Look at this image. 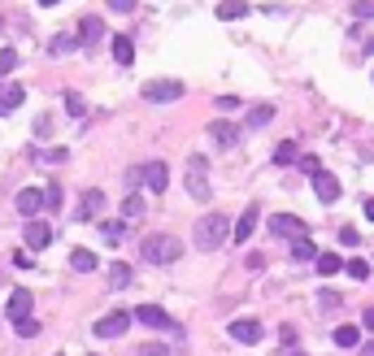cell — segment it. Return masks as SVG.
Instances as JSON below:
<instances>
[{
    "mask_svg": "<svg viewBox=\"0 0 374 356\" xmlns=\"http://www.w3.org/2000/svg\"><path fill=\"white\" fill-rule=\"evenodd\" d=\"M227 235H231V222L222 217V213H205L201 222H196V231H192V239H196V248H201V252L222 248V243H227Z\"/></svg>",
    "mask_w": 374,
    "mask_h": 356,
    "instance_id": "cell-1",
    "label": "cell"
},
{
    "mask_svg": "<svg viewBox=\"0 0 374 356\" xmlns=\"http://www.w3.org/2000/svg\"><path fill=\"white\" fill-rule=\"evenodd\" d=\"M139 252H144L148 265H174V261L183 257V243L174 239V235H148V239L139 243Z\"/></svg>",
    "mask_w": 374,
    "mask_h": 356,
    "instance_id": "cell-2",
    "label": "cell"
},
{
    "mask_svg": "<svg viewBox=\"0 0 374 356\" xmlns=\"http://www.w3.org/2000/svg\"><path fill=\"white\" fill-rule=\"evenodd\" d=\"M270 235H279V239H309V226L305 217H296V213H274L270 217Z\"/></svg>",
    "mask_w": 374,
    "mask_h": 356,
    "instance_id": "cell-3",
    "label": "cell"
},
{
    "mask_svg": "<svg viewBox=\"0 0 374 356\" xmlns=\"http://www.w3.org/2000/svg\"><path fill=\"white\" fill-rule=\"evenodd\" d=\"M209 165H205V157H187V196L192 200H209V174H205Z\"/></svg>",
    "mask_w": 374,
    "mask_h": 356,
    "instance_id": "cell-4",
    "label": "cell"
},
{
    "mask_svg": "<svg viewBox=\"0 0 374 356\" xmlns=\"http://www.w3.org/2000/svg\"><path fill=\"white\" fill-rule=\"evenodd\" d=\"M144 100H153V105H170V100H179L183 96V83L179 79H153V83H144L139 87Z\"/></svg>",
    "mask_w": 374,
    "mask_h": 356,
    "instance_id": "cell-5",
    "label": "cell"
},
{
    "mask_svg": "<svg viewBox=\"0 0 374 356\" xmlns=\"http://www.w3.org/2000/svg\"><path fill=\"white\" fill-rule=\"evenodd\" d=\"M131 317L135 313H127V309L105 313L101 322H96V339H122V335H127V326H131Z\"/></svg>",
    "mask_w": 374,
    "mask_h": 356,
    "instance_id": "cell-6",
    "label": "cell"
},
{
    "mask_svg": "<svg viewBox=\"0 0 374 356\" xmlns=\"http://www.w3.org/2000/svg\"><path fill=\"white\" fill-rule=\"evenodd\" d=\"M139 183H144L148 191H166V187H170V165H166V161H144V165H139Z\"/></svg>",
    "mask_w": 374,
    "mask_h": 356,
    "instance_id": "cell-7",
    "label": "cell"
},
{
    "mask_svg": "<svg viewBox=\"0 0 374 356\" xmlns=\"http://www.w3.org/2000/svg\"><path fill=\"white\" fill-rule=\"evenodd\" d=\"M22 239H27V248L31 252H44L48 243H53V226H48V222H27V231H22Z\"/></svg>",
    "mask_w": 374,
    "mask_h": 356,
    "instance_id": "cell-8",
    "label": "cell"
},
{
    "mask_svg": "<svg viewBox=\"0 0 374 356\" xmlns=\"http://www.w3.org/2000/svg\"><path fill=\"white\" fill-rule=\"evenodd\" d=\"M313 191H318L322 205H335V200H339V178H335L331 170H318V174H313Z\"/></svg>",
    "mask_w": 374,
    "mask_h": 356,
    "instance_id": "cell-9",
    "label": "cell"
},
{
    "mask_svg": "<svg viewBox=\"0 0 374 356\" xmlns=\"http://www.w3.org/2000/svg\"><path fill=\"white\" fill-rule=\"evenodd\" d=\"M13 205H18V213L27 217V222H35V213L44 209V191H39V187H22Z\"/></svg>",
    "mask_w": 374,
    "mask_h": 356,
    "instance_id": "cell-10",
    "label": "cell"
},
{
    "mask_svg": "<svg viewBox=\"0 0 374 356\" xmlns=\"http://www.w3.org/2000/svg\"><path fill=\"white\" fill-rule=\"evenodd\" d=\"M31 309H35L31 291H27V287H18V291L9 295V309H5V313H9V322L18 326V322H27V317H31Z\"/></svg>",
    "mask_w": 374,
    "mask_h": 356,
    "instance_id": "cell-11",
    "label": "cell"
},
{
    "mask_svg": "<svg viewBox=\"0 0 374 356\" xmlns=\"http://www.w3.org/2000/svg\"><path fill=\"white\" fill-rule=\"evenodd\" d=\"M227 330L235 343H261V322H253V317H235Z\"/></svg>",
    "mask_w": 374,
    "mask_h": 356,
    "instance_id": "cell-12",
    "label": "cell"
},
{
    "mask_svg": "<svg viewBox=\"0 0 374 356\" xmlns=\"http://www.w3.org/2000/svg\"><path fill=\"white\" fill-rule=\"evenodd\" d=\"M135 322H144V326H153V330H174L170 313H166V309H157V304H139V309H135Z\"/></svg>",
    "mask_w": 374,
    "mask_h": 356,
    "instance_id": "cell-13",
    "label": "cell"
},
{
    "mask_svg": "<svg viewBox=\"0 0 374 356\" xmlns=\"http://www.w3.org/2000/svg\"><path fill=\"white\" fill-rule=\"evenodd\" d=\"M209 135H213V144H218V148H235V144H239V126L218 117V122L209 126Z\"/></svg>",
    "mask_w": 374,
    "mask_h": 356,
    "instance_id": "cell-14",
    "label": "cell"
},
{
    "mask_svg": "<svg viewBox=\"0 0 374 356\" xmlns=\"http://www.w3.org/2000/svg\"><path fill=\"white\" fill-rule=\"evenodd\" d=\"M101 205H105V191H96V187H87V191L79 196V217H83V222H92L96 213H101Z\"/></svg>",
    "mask_w": 374,
    "mask_h": 356,
    "instance_id": "cell-15",
    "label": "cell"
},
{
    "mask_svg": "<svg viewBox=\"0 0 374 356\" xmlns=\"http://www.w3.org/2000/svg\"><path fill=\"white\" fill-rule=\"evenodd\" d=\"M27 100V91H22L18 83H9V87H0V117H9V113H18V105Z\"/></svg>",
    "mask_w": 374,
    "mask_h": 356,
    "instance_id": "cell-16",
    "label": "cell"
},
{
    "mask_svg": "<svg viewBox=\"0 0 374 356\" xmlns=\"http://www.w3.org/2000/svg\"><path fill=\"white\" fill-rule=\"evenodd\" d=\"M253 231H257V205H248V209L239 213V222L231 226V239H239V243H244V239L253 235Z\"/></svg>",
    "mask_w": 374,
    "mask_h": 356,
    "instance_id": "cell-17",
    "label": "cell"
},
{
    "mask_svg": "<svg viewBox=\"0 0 374 356\" xmlns=\"http://www.w3.org/2000/svg\"><path fill=\"white\" fill-rule=\"evenodd\" d=\"M113 61L118 65H135V39L131 35H113Z\"/></svg>",
    "mask_w": 374,
    "mask_h": 356,
    "instance_id": "cell-18",
    "label": "cell"
},
{
    "mask_svg": "<svg viewBox=\"0 0 374 356\" xmlns=\"http://www.w3.org/2000/svg\"><path fill=\"white\" fill-rule=\"evenodd\" d=\"M96 265H101V261H96V252H87V248H74V252H70V269H79V274H92Z\"/></svg>",
    "mask_w": 374,
    "mask_h": 356,
    "instance_id": "cell-19",
    "label": "cell"
},
{
    "mask_svg": "<svg viewBox=\"0 0 374 356\" xmlns=\"http://www.w3.org/2000/svg\"><path fill=\"white\" fill-rule=\"evenodd\" d=\"M109 287H113V291L131 287V265H127V261H113V265H109Z\"/></svg>",
    "mask_w": 374,
    "mask_h": 356,
    "instance_id": "cell-20",
    "label": "cell"
},
{
    "mask_svg": "<svg viewBox=\"0 0 374 356\" xmlns=\"http://www.w3.org/2000/svg\"><path fill=\"white\" fill-rule=\"evenodd\" d=\"M292 161H301V148H296V139H283L274 148V165H292Z\"/></svg>",
    "mask_w": 374,
    "mask_h": 356,
    "instance_id": "cell-21",
    "label": "cell"
},
{
    "mask_svg": "<svg viewBox=\"0 0 374 356\" xmlns=\"http://www.w3.org/2000/svg\"><path fill=\"white\" fill-rule=\"evenodd\" d=\"M331 339H335V348H357V343H361V330H357V326H335Z\"/></svg>",
    "mask_w": 374,
    "mask_h": 356,
    "instance_id": "cell-22",
    "label": "cell"
},
{
    "mask_svg": "<svg viewBox=\"0 0 374 356\" xmlns=\"http://www.w3.org/2000/svg\"><path fill=\"white\" fill-rule=\"evenodd\" d=\"M139 217H144V200H139V191H131L122 200V222H139Z\"/></svg>",
    "mask_w": 374,
    "mask_h": 356,
    "instance_id": "cell-23",
    "label": "cell"
},
{
    "mask_svg": "<svg viewBox=\"0 0 374 356\" xmlns=\"http://www.w3.org/2000/svg\"><path fill=\"white\" fill-rule=\"evenodd\" d=\"M101 31H105V27H101L96 18H83V27H79V44H83V48H92L96 39H101Z\"/></svg>",
    "mask_w": 374,
    "mask_h": 356,
    "instance_id": "cell-24",
    "label": "cell"
},
{
    "mask_svg": "<svg viewBox=\"0 0 374 356\" xmlns=\"http://www.w3.org/2000/svg\"><path fill=\"white\" fill-rule=\"evenodd\" d=\"M101 239L105 243H122L127 239V222H101Z\"/></svg>",
    "mask_w": 374,
    "mask_h": 356,
    "instance_id": "cell-25",
    "label": "cell"
},
{
    "mask_svg": "<svg viewBox=\"0 0 374 356\" xmlns=\"http://www.w3.org/2000/svg\"><path fill=\"white\" fill-rule=\"evenodd\" d=\"M244 13H248L244 0H222V5H218V18H222V22H235V18H244Z\"/></svg>",
    "mask_w": 374,
    "mask_h": 356,
    "instance_id": "cell-26",
    "label": "cell"
},
{
    "mask_svg": "<svg viewBox=\"0 0 374 356\" xmlns=\"http://www.w3.org/2000/svg\"><path fill=\"white\" fill-rule=\"evenodd\" d=\"M292 257H296V261H318L313 239H296V243H292Z\"/></svg>",
    "mask_w": 374,
    "mask_h": 356,
    "instance_id": "cell-27",
    "label": "cell"
},
{
    "mask_svg": "<svg viewBox=\"0 0 374 356\" xmlns=\"http://www.w3.org/2000/svg\"><path fill=\"white\" fill-rule=\"evenodd\" d=\"M274 117V105H253V109H248V126H253V131H257V126H266Z\"/></svg>",
    "mask_w": 374,
    "mask_h": 356,
    "instance_id": "cell-28",
    "label": "cell"
},
{
    "mask_svg": "<svg viewBox=\"0 0 374 356\" xmlns=\"http://www.w3.org/2000/svg\"><path fill=\"white\" fill-rule=\"evenodd\" d=\"M344 261L335 257V252H318V274H339Z\"/></svg>",
    "mask_w": 374,
    "mask_h": 356,
    "instance_id": "cell-29",
    "label": "cell"
},
{
    "mask_svg": "<svg viewBox=\"0 0 374 356\" xmlns=\"http://www.w3.org/2000/svg\"><path fill=\"white\" fill-rule=\"evenodd\" d=\"M344 274H348V278H357V283H366V278H370V261H361V257H357V261H348Z\"/></svg>",
    "mask_w": 374,
    "mask_h": 356,
    "instance_id": "cell-30",
    "label": "cell"
},
{
    "mask_svg": "<svg viewBox=\"0 0 374 356\" xmlns=\"http://www.w3.org/2000/svg\"><path fill=\"white\" fill-rule=\"evenodd\" d=\"M13 70H18V53H13V48H0V79L13 74Z\"/></svg>",
    "mask_w": 374,
    "mask_h": 356,
    "instance_id": "cell-31",
    "label": "cell"
},
{
    "mask_svg": "<svg viewBox=\"0 0 374 356\" xmlns=\"http://www.w3.org/2000/svg\"><path fill=\"white\" fill-rule=\"evenodd\" d=\"M44 209H61V187H57V183L44 187Z\"/></svg>",
    "mask_w": 374,
    "mask_h": 356,
    "instance_id": "cell-32",
    "label": "cell"
},
{
    "mask_svg": "<svg viewBox=\"0 0 374 356\" xmlns=\"http://www.w3.org/2000/svg\"><path fill=\"white\" fill-rule=\"evenodd\" d=\"M13 330H18L22 339H35V335H39V322H35V317H27V322H18Z\"/></svg>",
    "mask_w": 374,
    "mask_h": 356,
    "instance_id": "cell-33",
    "label": "cell"
},
{
    "mask_svg": "<svg viewBox=\"0 0 374 356\" xmlns=\"http://www.w3.org/2000/svg\"><path fill=\"white\" fill-rule=\"evenodd\" d=\"M135 356H170V348H166V343H139Z\"/></svg>",
    "mask_w": 374,
    "mask_h": 356,
    "instance_id": "cell-34",
    "label": "cell"
},
{
    "mask_svg": "<svg viewBox=\"0 0 374 356\" xmlns=\"http://www.w3.org/2000/svg\"><path fill=\"white\" fill-rule=\"evenodd\" d=\"M66 109H70L74 117H83V96H79V91H66Z\"/></svg>",
    "mask_w": 374,
    "mask_h": 356,
    "instance_id": "cell-35",
    "label": "cell"
},
{
    "mask_svg": "<svg viewBox=\"0 0 374 356\" xmlns=\"http://www.w3.org/2000/svg\"><path fill=\"white\" fill-rule=\"evenodd\" d=\"M339 243H344V248H357V243H361V235L353 231V226H344V231H339Z\"/></svg>",
    "mask_w": 374,
    "mask_h": 356,
    "instance_id": "cell-36",
    "label": "cell"
},
{
    "mask_svg": "<svg viewBox=\"0 0 374 356\" xmlns=\"http://www.w3.org/2000/svg\"><path fill=\"white\" fill-rule=\"evenodd\" d=\"M353 13L357 18H374V0H353Z\"/></svg>",
    "mask_w": 374,
    "mask_h": 356,
    "instance_id": "cell-37",
    "label": "cell"
},
{
    "mask_svg": "<svg viewBox=\"0 0 374 356\" xmlns=\"http://www.w3.org/2000/svg\"><path fill=\"white\" fill-rule=\"evenodd\" d=\"M218 109H222V113H231V109H239V96H218Z\"/></svg>",
    "mask_w": 374,
    "mask_h": 356,
    "instance_id": "cell-38",
    "label": "cell"
},
{
    "mask_svg": "<svg viewBox=\"0 0 374 356\" xmlns=\"http://www.w3.org/2000/svg\"><path fill=\"white\" fill-rule=\"evenodd\" d=\"M109 9H113V13H131L135 0H109Z\"/></svg>",
    "mask_w": 374,
    "mask_h": 356,
    "instance_id": "cell-39",
    "label": "cell"
},
{
    "mask_svg": "<svg viewBox=\"0 0 374 356\" xmlns=\"http://www.w3.org/2000/svg\"><path fill=\"white\" fill-rule=\"evenodd\" d=\"M301 170H305V174H309V178H313V174H318V170H322V165H318V157H301Z\"/></svg>",
    "mask_w": 374,
    "mask_h": 356,
    "instance_id": "cell-40",
    "label": "cell"
},
{
    "mask_svg": "<svg viewBox=\"0 0 374 356\" xmlns=\"http://www.w3.org/2000/svg\"><path fill=\"white\" fill-rule=\"evenodd\" d=\"M318 300H322V309H335V304H339V295H335V291H322Z\"/></svg>",
    "mask_w": 374,
    "mask_h": 356,
    "instance_id": "cell-41",
    "label": "cell"
},
{
    "mask_svg": "<svg viewBox=\"0 0 374 356\" xmlns=\"http://www.w3.org/2000/svg\"><path fill=\"white\" fill-rule=\"evenodd\" d=\"M361 326H366V330H374V304H370V309L361 313Z\"/></svg>",
    "mask_w": 374,
    "mask_h": 356,
    "instance_id": "cell-42",
    "label": "cell"
},
{
    "mask_svg": "<svg viewBox=\"0 0 374 356\" xmlns=\"http://www.w3.org/2000/svg\"><path fill=\"white\" fill-rule=\"evenodd\" d=\"M366 217H370V222H374V196H370V200H366Z\"/></svg>",
    "mask_w": 374,
    "mask_h": 356,
    "instance_id": "cell-43",
    "label": "cell"
},
{
    "mask_svg": "<svg viewBox=\"0 0 374 356\" xmlns=\"http://www.w3.org/2000/svg\"><path fill=\"white\" fill-rule=\"evenodd\" d=\"M361 356H374V339H370V343H361Z\"/></svg>",
    "mask_w": 374,
    "mask_h": 356,
    "instance_id": "cell-44",
    "label": "cell"
},
{
    "mask_svg": "<svg viewBox=\"0 0 374 356\" xmlns=\"http://www.w3.org/2000/svg\"><path fill=\"white\" fill-rule=\"evenodd\" d=\"M279 356H305V352H296V348H283V352H279Z\"/></svg>",
    "mask_w": 374,
    "mask_h": 356,
    "instance_id": "cell-45",
    "label": "cell"
},
{
    "mask_svg": "<svg viewBox=\"0 0 374 356\" xmlns=\"http://www.w3.org/2000/svg\"><path fill=\"white\" fill-rule=\"evenodd\" d=\"M39 5H44V9H53V5H61V0H39Z\"/></svg>",
    "mask_w": 374,
    "mask_h": 356,
    "instance_id": "cell-46",
    "label": "cell"
},
{
    "mask_svg": "<svg viewBox=\"0 0 374 356\" xmlns=\"http://www.w3.org/2000/svg\"><path fill=\"white\" fill-rule=\"evenodd\" d=\"M366 53H374V35H370V39H366Z\"/></svg>",
    "mask_w": 374,
    "mask_h": 356,
    "instance_id": "cell-47",
    "label": "cell"
},
{
    "mask_svg": "<svg viewBox=\"0 0 374 356\" xmlns=\"http://www.w3.org/2000/svg\"><path fill=\"white\" fill-rule=\"evenodd\" d=\"M92 356H96V352H92Z\"/></svg>",
    "mask_w": 374,
    "mask_h": 356,
    "instance_id": "cell-48",
    "label": "cell"
}]
</instances>
